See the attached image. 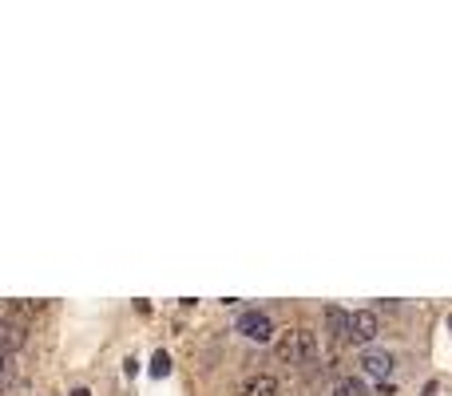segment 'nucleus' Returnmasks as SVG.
<instances>
[{"mask_svg":"<svg viewBox=\"0 0 452 396\" xmlns=\"http://www.w3.org/2000/svg\"><path fill=\"white\" fill-rule=\"evenodd\" d=\"M314 353H318V341H314L309 329H290L278 337V357L286 364H309Z\"/></svg>","mask_w":452,"mask_h":396,"instance_id":"nucleus-1","label":"nucleus"},{"mask_svg":"<svg viewBox=\"0 0 452 396\" xmlns=\"http://www.w3.org/2000/svg\"><path fill=\"white\" fill-rule=\"evenodd\" d=\"M377 329H381V321H377V313L373 309H357V313H349V341L353 345H373V337H377Z\"/></svg>","mask_w":452,"mask_h":396,"instance_id":"nucleus-2","label":"nucleus"},{"mask_svg":"<svg viewBox=\"0 0 452 396\" xmlns=\"http://www.w3.org/2000/svg\"><path fill=\"white\" fill-rule=\"evenodd\" d=\"M393 353H389V348H365V353H361V373H365V377H373V380H389L393 377Z\"/></svg>","mask_w":452,"mask_h":396,"instance_id":"nucleus-3","label":"nucleus"},{"mask_svg":"<svg viewBox=\"0 0 452 396\" xmlns=\"http://www.w3.org/2000/svg\"><path fill=\"white\" fill-rule=\"evenodd\" d=\"M238 333L262 345V341H270V337H274V321H270L266 313H258V309H246V313L238 317Z\"/></svg>","mask_w":452,"mask_h":396,"instance_id":"nucleus-4","label":"nucleus"},{"mask_svg":"<svg viewBox=\"0 0 452 396\" xmlns=\"http://www.w3.org/2000/svg\"><path fill=\"white\" fill-rule=\"evenodd\" d=\"M20 345H24V325L0 317V357H4V353H17Z\"/></svg>","mask_w":452,"mask_h":396,"instance_id":"nucleus-5","label":"nucleus"},{"mask_svg":"<svg viewBox=\"0 0 452 396\" xmlns=\"http://www.w3.org/2000/svg\"><path fill=\"white\" fill-rule=\"evenodd\" d=\"M325 325H329V333H333L338 341H349V313H345V309L329 305V309H325Z\"/></svg>","mask_w":452,"mask_h":396,"instance_id":"nucleus-6","label":"nucleus"},{"mask_svg":"<svg viewBox=\"0 0 452 396\" xmlns=\"http://www.w3.org/2000/svg\"><path fill=\"white\" fill-rule=\"evenodd\" d=\"M243 396H278V380L274 377H250L246 380V388H243Z\"/></svg>","mask_w":452,"mask_h":396,"instance_id":"nucleus-7","label":"nucleus"},{"mask_svg":"<svg viewBox=\"0 0 452 396\" xmlns=\"http://www.w3.org/2000/svg\"><path fill=\"white\" fill-rule=\"evenodd\" d=\"M333 396H369V388H365L361 377H341L338 384H333Z\"/></svg>","mask_w":452,"mask_h":396,"instance_id":"nucleus-8","label":"nucleus"},{"mask_svg":"<svg viewBox=\"0 0 452 396\" xmlns=\"http://www.w3.org/2000/svg\"><path fill=\"white\" fill-rule=\"evenodd\" d=\"M167 373H171V353L159 348V353L151 357V377H167Z\"/></svg>","mask_w":452,"mask_h":396,"instance_id":"nucleus-9","label":"nucleus"},{"mask_svg":"<svg viewBox=\"0 0 452 396\" xmlns=\"http://www.w3.org/2000/svg\"><path fill=\"white\" fill-rule=\"evenodd\" d=\"M436 393H440V388H436V380H433V384H424V396H436Z\"/></svg>","mask_w":452,"mask_h":396,"instance_id":"nucleus-10","label":"nucleus"},{"mask_svg":"<svg viewBox=\"0 0 452 396\" xmlns=\"http://www.w3.org/2000/svg\"><path fill=\"white\" fill-rule=\"evenodd\" d=\"M72 396H92V393H88V388H76V393H72Z\"/></svg>","mask_w":452,"mask_h":396,"instance_id":"nucleus-11","label":"nucleus"},{"mask_svg":"<svg viewBox=\"0 0 452 396\" xmlns=\"http://www.w3.org/2000/svg\"><path fill=\"white\" fill-rule=\"evenodd\" d=\"M0 368H4V361H0Z\"/></svg>","mask_w":452,"mask_h":396,"instance_id":"nucleus-12","label":"nucleus"}]
</instances>
